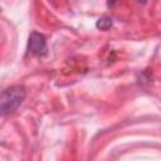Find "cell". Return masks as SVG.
<instances>
[{
    "label": "cell",
    "mask_w": 161,
    "mask_h": 161,
    "mask_svg": "<svg viewBox=\"0 0 161 161\" xmlns=\"http://www.w3.org/2000/svg\"><path fill=\"white\" fill-rule=\"evenodd\" d=\"M25 96H26V91L23 86H11L6 88L3 92L1 99H0L1 114L5 116L15 112L25 99Z\"/></svg>",
    "instance_id": "6da1fadb"
},
{
    "label": "cell",
    "mask_w": 161,
    "mask_h": 161,
    "mask_svg": "<svg viewBox=\"0 0 161 161\" xmlns=\"http://www.w3.org/2000/svg\"><path fill=\"white\" fill-rule=\"evenodd\" d=\"M28 49L31 54L35 55H44L47 54L48 47H47V40L43 34L33 31L29 36V43H28Z\"/></svg>",
    "instance_id": "7a4b0ae2"
},
{
    "label": "cell",
    "mask_w": 161,
    "mask_h": 161,
    "mask_svg": "<svg viewBox=\"0 0 161 161\" xmlns=\"http://www.w3.org/2000/svg\"><path fill=\"white\" fill-rule=\"evenodd\" d=\"M112 24H113V21H112L111 18H108V16H102V18H99V19L97 20L96 26H97L98 29H101V30H108V29L112 26Z\"/></svg>",
    "instance_id": "3957f363"
},
{
    "label": "cell",
    "mask_w": 161,
    "mask_h": 161,
    "mask_svg": "<svg viewBox=\"0 0 161 161\" xmlns=\"http://www.w3.org/2000/svg\"><path fill=\"white\" fill-rule=\"evenodd\" d=\"M137 1H138V3H141V4H145L147 0H137Z\"/></svg>",
    "instance_id": "277c9868"
}]
</instances>
